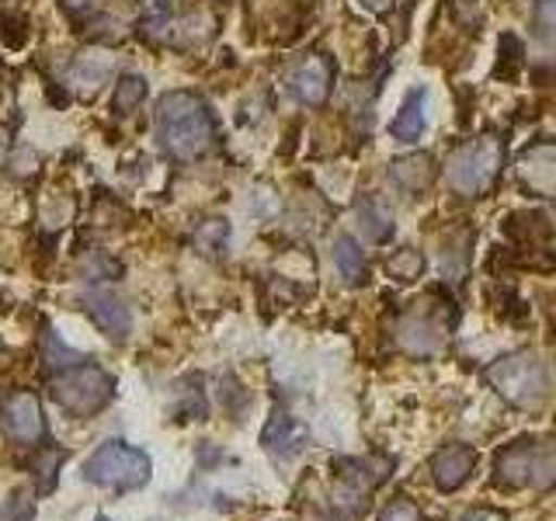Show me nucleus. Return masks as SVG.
Returning a JSON list of instances; mask_svg holds the SVG:
<instances>
[{"label": "nucleus", "mask_w": 556, "mask_h": 521, "mask_svg": "<svg viewBox=\"0 0 556 521\" xmlns=\"http://www.w3.org/2000/svg\"><path fill=\"white\" fill-rule=\"evenodd\" d=\"M153 132L170 161H202L216 147V118L208 104L191 91H167L156 101Z\"/></svg>", "instance_id": "f257e3e1"}, {"label": "nucleus", "mask_w": 556, "mask_h": 521, "mask_svg": "<svg viewBox=\"0 0 556 521\" xmlns=\"http://www.w3.org/2000/svg\"><path fill=\"white\" fill-rule=\"evenodd\" d=\"M483 376L491 382V390L515 410L535 414L549 404V365L539 352H529V347L491 361Z\"/></svg>", "instance_id": "f03ea898"}, {"label": "nucleus", "mask_w": 556, "mask_h": 521, "mask_svg": "<svg viewBox=\"0 0 556 521\" xmlns=\"http://www.w3.org/2000/svg\"><path fill=\"white\" fill-rule=\"evenodd\" d=\"M49 396L70 417H94L115 399V376L98 361L80 358L66 369H56V376L49 379Z\"/></svg>", "instance_id": "7ed1b4c3"}, {"label": "nucleus", "mask_w": 556, "mask_h": 521, "mask_svg": "<svg viewBox=\"0 0 556 521\" xmlns=\"http://www.w3.org/2000/svg\"><path fill=\"white\" fill-rule=\"evenodd\" d=\"M80 476L94 486H104V491H112V494H129V491H139V486L150 483L153 462L143 448H136L122 439H109L84 459Z\"/></svg>", "instance_id": "20e7f679"}, {"label": "nucleus", "mask_w": 556, "mask_h": 521, "mask_svg": "<svg viewBox=\"0 0 556 521\" xmlns=\"http://www.w3.org/2000/svg\"><path fill=\"white\" fill-rule=\"evenodd\" d=\"M504 167V143L497 136H477L463 143L445 161V185L463 199H480L501 181Z\"/></svg>", "instance_id": "39448f33"}, {"label": "nucleus", "mask_w": 556, "mask_h": 521, "mask_svg": "<svg viewBox=\"0 0 556 521\" xmlns=\"http://www.w3.org/2000/svg\"><path fill=\"white\" fill-rule=\"evenodd\" d=\"M497 483L511 491H549L556 483V452L549 439H518L497 452Z\"/></svg>", "instance_id": "423d86ee"}, {"label": "nucleus", "mask_w": 556, "mask_h": 521, "mask_svg": "<svg viewBox=\"0 0 556 521\" xmlns=\"http://www.w3.org/2000/svg\"><path fill=\"white\" fill-rule=\"evenodd\" d=\"M452 323H456V317H445L442 309H434L431 300L428 303H414L404 317L396 320V347L410 358H434L445 352V344L452 338Z\"/></svg>", "instance_id": "0eeeda50"}, {"label": "nucleus", "mask_w": 556, "mask_h": 521, "mask_svg": "<svg viewBox=\"0 0 556 521\" xmlns=\"http://www.w3.org/2000/svg\"><path fill=\"white\" fill-rule=\"evenodd\" d=\"M286 91L306 104V109H320L330 98V87H334V63H330L327 52H306V56L295 60L286 69Z\"/></svg>", "instance_id": "6e6552de"}, {"label": "nucleus", "mask_w": 556, "mask_h": 521, "mask_svg": "<svg viewBox=\"0 0 556 521\" xmlns=\"http://www.w3.org/2000/svg\"><path fill=\"white\" fill-rule=\"evenodd\" d=\"M0 431L14 445H39L46 439V414L35 393H11L0 407Z\"/></svg>", "instance_id": "1a4fd4ad"}, {"label": "nucleus", "mask_w": 556, "mask_h": 521, "mask_svg": "<svg viewBox=\"0 0 556 521\" xmlns=\"http://www.w3.org/2000/svg\"><path fill=\"white\" fill-rule=\"evenodd\" d=\"M518 185L539 199H553L556 191V147L553 139H539L518 156Z\"/></svg>", "instance_id": "9d476101"}, {"label": "nucleus", "mask_w": 556, "mask_h": 521, "mask_svg": "<svg viewBox=\"0 0 556 521\" xmlns=\"http://www.w3.org/2000/svg\"><path fill=\"white\" fill-rule=\"evenodd\" d=\"M115 74V56L109 49H84L74 56V63H70L66 69V84H70V91H74L77 98L84 101H91L94 94H101V87L112 80Z\"/></svg>", "instance_id": "9b49d317"}, {"label": "nucleus", "mask_w": 556, "mask_h": 521, "mask_svg": "<svg viewBox=\"0 0 556 521\" xmlns=\"http://www.w3.org/2000/svg\"><path fill=\"white\" fill-rule=\"evenodd\" d=\"M306 439H309V431H306V424L300 421V417H292L286 410H275L268 417L265 431H261V448H265L271 459L289 462L306 448Z\"/></svg>", "instance_id": "f8f14e48"}, {"label": "nucleus", "mask_w": 556, "mask_h": 521, "mask_svg": "<svg viewBox=\"0 0 556 521\" xmlns=\"http://www.w3.org/2000/svg\"><path fill=\"white\" fill-rule=\"evenodd\" d=\"M84 309L109 341H126L129 338L132 317H129V306L122 303L118 295L104 292V289H87L84 292Z\"/></svg>", "instance_id": "ddd939ff"}, {"label": "nucleus", "mask_w": 556, "mask_h": 521, "mask_svg": "<svg viewBox=\"0 0 556 521\" xmlns=\"http://www.w3.org/2000/svg\"><path fill=\"white\" fill-rule=\"evenodd\" d=\"M477 469V452L463 445V442H452V445H442L439 452L431 456V480L439 491L452 494L459 491V486L473 476Z\"/></svg>", "instance_id": "4468645a"}, {"label": "nucleus", "mask_w": 556, "mask_h": 521, "mask_svg": "<svg viewBox=\"0 0 556 521\" xmlns=\"http://www.w3.org/2000/svg\"><path fill=\"white\" fill-rule=\"evenodd\" d=\"M387 178L393 188H400L404 195H425V191L434 185L439 178V167H434V156L417 150V153H407V156H396L387 167Z\"/></svg>", "instance_id": "2eb2a0df"}, {"label": "nucleus", "mask_w": 556, "mask_h": 521, "mask_svg": "<svg viewBox=\"0 0 556 521\" xmlns=\"http://www.w3.org/2000/svg\"><path fill=\"white\" fill-rule=\"evenodd\" d=\"M428 129V87H410L400 112L390 122V136L396 143H417Z\"/></svg>", "instance_id": "dca6fc26"}, {"label": "nucleus", "mask_w": 556, "mask_h": 521, "mask_svg": "<svg viewBox=\"0 0 556 521\" xmlns=\"http://www.w3.org/2000/svg\"><path fill=\"white\" fill-rule=\"evenodd\" d=\"M330 466H334L338 480L352 494H369V491H376V486L387 480L390 469H393V462H387V459H358V456H352V459H334Z\"/></svg>", "instance_id": "f3484780"}, {"label": "nucleus", "mask_w": 556, "mask_h": 521, "mask_svg": "<svg viewBox=\"0 0 556 521\" xmlns=\"http://www.w3.org/2000/svg\"><path fill=\"white\" fill-rule=\"evenodd\" d=\"M355 219H358V230L365 240L372 243H387L393 233H396V223H393V213L390 205L376 199V195H362L358 205H355Z\"/></svg>", "instance_id": "a211bd4d"}, {"label": "nucleus", "mask_w": 556, "mask_h": 521, "mask_svg": "<svg viewBox=\"0 0 556 521\" xmlns=\"http://www.w3.org/2000/svg\"><path fill=\"white\" fill-rule=\"evenodd\" d=\"M191 243H195V251L205 254V257H226V251H230V223H226L223 216H208L195 226V233H191Z\"/></svg>", "instance_id": "6ab92c4d"}, {"label": "nucleus", "mask_w": 556, "mask_h": 521, "mask_svg": "<svg viewBox=\"0 0 556 521\" xmlns=\"http://www.w3.org/2000/svg\"><path fill=\"white\" fill-rule=\"evenodd\" d=\"M334 265L352 285H362L369 278V265H365V251L352 233L334 237Z\"/></svg>", "instance_id": "aec40b11"}, {"label": "nucleus", "mask_w": 556, "mask_h": 521, "mask_svg": "<svg viewBox=\"0 0 556 521\" xmlns=\"http://www.w3.org/2000/svg\"><path fill=\"white\" fill-rule=\"evenodd\" d=\"M143 101H147V77H139V74H122L118 84H115V91H112V112L126 118V115H132Z\"/></svg>", "instance_id": "412c9836"}, {"label": "nucleus", "mask_w": 556, "mask_h": 521, "mask_svg": "<svg viewBox=\"0 0 556 521\" xmlns=\"http://www.w3.org/2000/svg\"><path fill=\"white\" fill-rule=\"evenodd\" d=\"M421 271H425V254L417 251V247H400V251H393L387 257V275L393 278V282H400V285L417 282Z\"/></svg>", "instance_id": "4be33fe9"}, {"label": "nucleus", "mask_w": 556, "mask_h": 521, "mask_svg": "<svg viewBox=\"0 0 556 521\" xmlns=\"http://www.w3.org/2000/svg\"><path fill=\"white\" fill-rule=\"evenodd\" d=\"M139 22L150 35H164L174 28V0H139Z\"/></svg>", "instance_id": "5701e85b"}, {"label": "nucleus", "mask_w": 556, "mask_h": 521, "mask_svg": "<svg viewBox=\"0 0 556 521\" xmlns=\"http://www.w3.org/2000/svg\"><path fill=\"white\" fill-rule=\"evenodd\" d=\"M497 69H494V77H501V80H511V77H518V69H521V56H526V46H521V39L518 35H511V31H504L501 35V42H497Z\"/></svg>", "instance_id": "b1692460"}, {"label": "nucleus", "mask_w": 556, "mask_h": 521, "mask_svg": "<svg viewBox=\"0 0 556 521\" xmlns=\"http://www.w3.org/2000/svg\"><path fill=\"white\" fill-rule=\"evenodd\" d=\"M14 28H28V17H25V14L0 11V39H4L11 49H22V46L28 42V31H22V35H11Z\"/></svg>", "instance_id": "393cba45"}, {"label": "nucleus", "mask_w": 556, "mask_h": 521, "mask_svg": "<svg viewBox=\"0 0 556 521\" xmlns=\"http://www.w3.org/2000/svg\"><path fill=\"white\" fill-rule=\"evenodd\" d=\"M379 521H425V514L407 497H396L393 504H387V508H382Z\"/></svg>", "instance_id": "a878e982"}, {"label": "nucleus", "mask_w": 556, "mask_h": 521, "mask_svg": "<svg viewBox=\"0 0 556 521\" xmlns=\"http://www.w3.org/2000/svg\"><path fill=\"white\" fill-rule=\"evenodd\" d=\"M452 17L463 25V28H469V31H477V25H480V0H452Z\"/></svg>", "instance_id": "bb28decb"}, {"label": "nucleus", "mask_w": 556, "mask_h": 521, "mask_svg": "<svg viewBox=\"0 0 556 521\" xmlns=\"http://www.w3.org/2000/svg\"><path fill=\"white\" fill-rule=\"evenodd\" d=\"M549 22H553V0H543V4H539V28H535V35H539V39H543L546 46H549Z\"/></svg>", "instance_id": "cd10ccee"}, {"label": "nucleus", "mask_w": 556, "mask_h": 521, "mask_svg": "<svg viewBox=\"0 0 556 521\" xmlns=\"http://www.w3.org/2000/svg\"><path fill=\"white\" fill-rule=\"evenodd\" d=\"M60 4H63V11H66L70 17H80L84 11H91L94 0H60Z\"/></svg>", "instance_id": "c85d7f7f"}, {"label": "nucleus", "mask_w": 556, "mask_h": 521, "mask_svg": "<svg viewBox=\"0 0 556 521\" xmlns=\"http://www.w3.org/2000/svg\"><path fill=\"white\" fill-rule=\"evenodd\" d=\"M463 521H508L501 511H491V508H477V511H469Z\"/></svg>", "instance_id": "c756f323"}, {"label": "nucleus", "mask_w": 556, "mask_h": 521, "mask_svg": "<svg viewBox=\"0 0 556 521\" xmlns=\"http://www.w3.org/2000/svg\"><path fill=\"white\" fill-rule=\"evenodd\" d=\"M358 4H362L365 11H372V14H387V11L393 8V0H358Z\"/></svg>", "instance_id": "7c9ffc66"}, {"label": "nucleus", "mask_w": 556, "mask_h": 521, "mask_svg": "<svg viewBox=\"0 0 556 521\" xmlns=\"http://www.w3.org/2000/svg\"><path fill=\"white\" fill-rule=\"evenodd\" d=\"M8 150H11V139H8V129H0V167L8 164Z\"/></svg>", "instance_id": "2f4dec72"}, {"label": "nucleus", "mask_w": 556, "mask_h": 521, "mask_svg": "<svg viewBox=\"0 0 556 521\" xmlns=\"http://www.w3.org/2000/svg\"><path fill=\"white\" fill-rule=\"evenodd\" d=\"M94 521H112V518H109V514H98Z\"/></svg>", "instance_id": "473e14b6"}]
</instances>
